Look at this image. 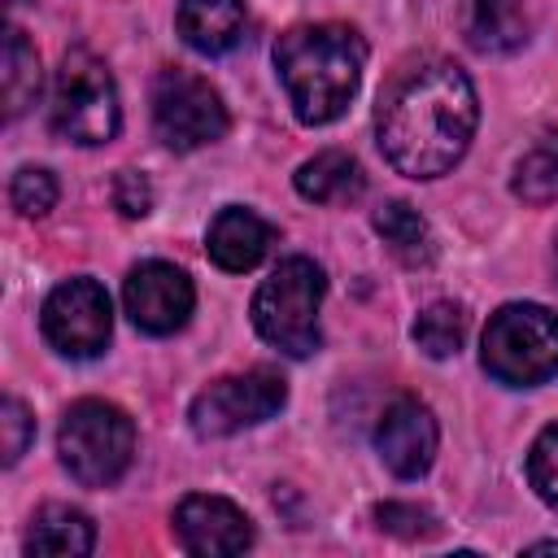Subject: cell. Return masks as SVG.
Masks as SVG:
<instances>
[{
    "label": "cell",
    "mask_w": 558,
    "mask_h": 558,
    "mask_svg": "<svg viewBox=\"0 0 558 558\" xmlns=\"http://www.w3.org/2000/svg\"><path fill=\"white\" fill-rule=\"evenodd\" d=\"M527 549H532V554H545V549L558 554V541H536V545H527Z\"/></svg>",
    "instance_id": "cell-27"
},
{
    "label": "cell",
    "mask_w": 558,
    "mask_h": 558,
    "mask_svg": "<svg viewBox=\"0 0 558 558\" xmlns=\"http://www.w3.org/2000/svg\"><path fill=\"white\" fill-rule=\"evenodd\" d=\"M270 240H275V227H270L266 218H257V214L244 209V205H227V209H218V218L209 222L205 248H209L214 266H222V270H231V275H244V270H253V266L266 257Z\"/></svg>",
    "instance_id": "cell-13"
},
{
    "label": "cell",
    "mask_w": 558,
    "mask_h": 558,
    "mask_svg": "<svg viewBox=\"0 0 558 558\" xmlns=\"http://www.w3.org/2000/svg\"><path fill=\"white\" fill-rule=\"evenodd\" d=\"M484 371L506 388H536L558 375V314L532 301L501 305L480 340Z\"/></svg>",
    "instance_id": "cell-4"
},
{
    "label": "cell",
    "mask_w": 558,
    "mask_h": 558,
    "mask_svg": "<svg viewBox=\"0 0 558 558\" xmlns=\"http://www.w3.org/2000/svg\"><path fill=\"white\" fill-rule=\"evenodd\" d=\"M9 201L22 218H44L57 205V179L44 166H22L9 183Z\"/></svg>",
    "instance_id": "cell-22"
},
{
    "label": "cell",
    "mask_w": 558,
    "mask_h": 558,
    "mask_svg": "<svg viewBox=\"0 0 558 558\" xmlns=\"http://www.w3.org/2000/svg\"><path fill=\"white\" fill-rule=\"evenodd\" d=\"M288 401V384L279 371L270 366H253V371H240V375H222L214 379L209 388H201L192 397V410H187V423L196 436L205 440H218V436H235L244 427H257L266 423L270 414H279Z\"/></svg>",
    "instance_id": "cell-8"
},
{
    "label": "cell",
    "mask_w": 558,
    "mask_h": 558,
    "mask_svg": "<svg viewBox=\"0 0 558 558\" xmlns=\"http://www.w3.org/2000/svg\"><path fill=\"white\" fill-rule=\"evenodd\" d=\"M375 231L379 240L405 262V266H427L432 262V231H427V218L405 205V201H388L379 214H375Z\"/></svg>",
    "instance_id": "cell-18"
},
{
    "label": "cell",
    "mask_w": 558,
    "mask_h": 558,
    "mask_svg": "<svg viewBox=\"0 0 558 558\" xmlns=\"http://www.w3.org/2000/svg\"><path fill=\"white\" fill-rule=\"evenodd\" d=\"M96 549V523L92 514H83L78 506H61L48 501L35 510L31 527H26V554H44V558H83Z\"/></svg>",
    "instance_id": "cell-15"
},
{
    "label": "cell",
    "mask_w": 558,
    "mask_h": 558,
    "mask_svg": "<svg viewBox=\"0 0 558 558\" xmlns=\"http://www.w3.org/2000/svg\"><path fill=\"white\" fill-rule=\"evenodd\" d=\"M39 96V57L17 26L4 35V118H22Z\"/></svg>",
    "instance_id": "cell-20"
},
{
    "label": "cell",
    "mask_w": 558,
    "mask_h": 558,
    "mask_svg": "<svg viewBox=\"0 0 558 558\" xmlns=\"http://www.w3.org/2000/svg\"><path fill=\"white\" fill-rule=\"evenodd\" d=\"M174 26L192 52L222 57L244 39L248 9H244V0H179Z\"/></svg>",
    "instance_id": "cell-14"
},
{
    "label": "cell",
    "mask_w": 558,
    "mask_h": 558,
    "mask_svg": "<svg viewBox=\"0 0 558 558\" xmlns=\"http://www.w3.org/2000/svg\"><path fill=\"white\" fill-rule=\"evenodd\" d=\"M514 196L527 205H549L558 201V131H545L519 161L510 179Z\"/></svg>",
    "instance_id": "cell-19"
},
{
    "label": "cell",
    "mask_w": 558,
    "mask_h": 558,
    "mask_svg": "<svg viewBox=\"0 0 558 558\" xmlns=\"http://www.w3.org/2000/svg\"><path fill=\"white\" fill-rule=\"evenodd\" d=\"M39 327H44V340L57 353H65V357H96L109 344V331H113L109 292L96 279L74 275V279L57 283L44 296Z\"/></svg>",
    "instance_id": "cell-9"
},
{
    "label": "cell",
    "mask_w": 558,
    "mask_h": 558,
    "mask_svg": "<svg viewBox=\"0 0 558 558\" xmlns=\"http://www.w3.org/2000/svg\"><path fill=\"white\" fill-rule=\"evenodd\" d=\"M554 270H558V240H554Z\"/></svg>",
    "instance_id": "cell-28"
},
{
    "label": "cell",
    "mask_w": 558,
    "mask_h": 558,
    "mask_svg": "<svg viewBox=\"0 0 558 558\" xmlns=\"http://www.w3.org/2000/svg\"><path fill=\"white\" fill-rule=\"evenodd\" d=\"M462 31L475 52H514L527 44L532 26L523 13V0H466Z\"/></svg>",
    "instance_id": "cell-16"
},
{
    "label": "cell",
    "mask_w": 558,
    "mask_h": 558,
    "mask_svg": "<svg viewBox=\"0 0 558 558\" xmlns=\"http://www.w3.org/2000/svg\"><path fill=\"white\" fill-rule=\"evenodd\" d=\"M48 122L61 140L96 148L109 144L122 126V109H118V83L109 74V65L87 52V48H70L57 65L52 78V100H48Z\"/></svg>",
    "instance_id": "cell-6"
},
{
    "label": "cell",
    "mask_w": 558,
    "mask_h": 558,
    "mask_svg": "<svg viewBox=\"0 0 558 558\" xmlns=\"http://www.w3.org/2000/svg\"><path fill=\"white\" fill-rule=\"evenodd\" d=\"M436 418L432 410L418 401V397H397L384 414H379V427H375V449L384 458V466L401 480H418L427 475L432 458H436Z\"/></svg>",
    "instance_id": "cell-12"
},
{
    "label": "cell",
    "mask_w": 558,
    "mask_h": 558,
    "mask_svg": "<svg viewBox=\"0 0 558 558\" xmlns=\"http://www.w3.org/2000/svg\"><path fill=\"white\" fill-rule=\"evenodd\" d=\"M174 536L196 558H227L253 545V519L214 493H192L174 506Z\"/></svg>",
    "instance_id": "cell-11"
},
{
    "label": "cell",
    "mask_w": 558,
    "mask_h": 558,
    "mask_svg": "<svg viewBox=\"0 0 558 558\" xmlns=\"http://www.w3.org/2000/svg\"><path fill=\"white\" fill-rule=\"evenodd\" d=\"M0 427H4V462L13 466L26 453L31 436H35V418H31V410L17 397H4L0 401Z\"/></svg>",
    "instance_id": "cell-24"
},
{
    "label": "cell",
    "mask_w": 558,
    "mask_h": 558,
    "mask_svg": "<svg viewBox=\"0 0 558 558\" xmlns=\"http://www.w3.org/2000/svg\"><path fill=\"white\" fill-rule=\"evenodd\" d=\"M275 70L296 122L327 126L357 96L366 70V39L344 22H301L279 35Z\"/></svg>",
    "instance_id": "cell-2"
},
{
    "label": "cell",
    "mask_w": 558,
    "mask_h": 558,
    "mask_svg": "<svg viewBox=\"0 0 558 558\" xmlns=\"http://www.w3.org/2000/svg\"><path fill=\"white\" fill-rule=\"evenodd\" d=\"M527 480L545 506L558 510V423H549L527 449Z\"/></svg>",
    "instance_id": "cell-23"
},
{
    "label": "cell",
    "mask_w": 558,
    "mask_h": 558,
    "mask_svg": "<svg viewBox=\"0 0 558 558\" xmlns=\"http://www.w3.org/2000/svg\"><path fill=\"white\" fill-rule=\"evenodd\" d=\"M327 279L323 266L310 257H283L262 288L253 292V327L266 344H275L288 357H310L318 336V305H323Z\"/></svg>",
    "instance_id": "cell-3"
},
{
    "label": "cell",
    "mask_w": 558,
    "mask_h": 558,
    "mask_svg": "<svg viewBox=\"0 0 558 558\" xmlns=\"http://www.w3.org/2000/svg\"><path fill=\"white\" fill-rule=\"evenodd\" d=\"M462 336H466V314L453 301H432L414 318V344L427 357H453L462 349Z\"/></svg>",
    "instance_id": "cell-21"
},
{
    "label": "cell",
    "mask_w": 558,
    "mask_h": 558,
    "mask_svg": "<svg viewBox=\"0 0 558 558\" xmlns=\"http://www.w3.org/2000/svg\"><path fill=\"white\" fill-rule=\"evenodd\" d=\"M122 305L140 331L170 336L192 318L196 292H192V279L174 262H140L131 266L122 283Z\"/></svg>",
    "instance_id": "cell-10"
},
{
    "label": "cell",
    "mask_w": 558,
    "mask_h": 558,
    "mask_svg": "<svg viewBox=\"0 0 558 558\" xmlns=\"http://www.w3.org/2000/svg\"><path fill=\"white\" fill-rule=\"evenodd\" d=\"M153 131L174 153H196L227 135V105L209 78L192 70H161L153 78Z\"/></svg>",
    "instance_id": "cell-7"
},
{
    "label": "cell",
    "mask_w": 558,
    "mask_h": 558,
    "mask_svg": "<svg viewBox=\"0 0 558 558\" xmlns=\"http://www.w3.org/2000/svg\"><path fill=\"white\" fill-rule=\"evenodd\" d=\"M113 205H118L122 218H144V214L153 209V187H148V179H144L140 170H118V179H113Z\"/></svg>",
    "instance_id": "cell-26"
},
{
    "label": "cell",
    "mask_w": 558,
    "mask_h": 558,
    "mask_svg": "<svg viewBox=\"0 0 558 558\" xmlns=\"http://www.w3.org/2000/svg\"><path fill=\"white\" fill-rule=\"evenodd\" d=\"M375 519H379L384 532H397V536H405V541L436 532V519H432L427 510H418V506H405V501H384V506H375Z\"/></svg>",
    "instance_id": "cell-25"
},
{
    "label": "cell",
    "mask_w": 558,
    "mask_h": 558,
    "mask_svg": "<svg viewBox=\"0 0 558 558\" xmlns=\"http://www.w3.org/2000/svg\"><path fill=\"white\" fill-rule=\"evenodd\" d=\"M292 183L314 205H340V201L362 196V183L366 179H362V166L349 153L327 148V153H314L310 161H301L296 174H292Z\"/></svg>",
    "instance_id": "cell-17"
},
{
    "label": "cell",
    "mask_w": 558,
    "mask_h": 558,
    "mask_svg": "<svg viewBox=\"0 0 558 558\" xmlns=\"http://www.w3.org/2000/svg\"><path fill=\"white\" fill-rule=\"evenodd\" d=\"M475 122L480 100L471 78L445 57H423L397 70L379 92L375 140L388 166L405 179H436L462 161Z\"/></svg>",
    "instance_id": "cell-1"
},
{
    "label": "cell",
    "mask_w": 558,
    "mask_h": 558,
    "mask_svg": "<svg viewBox=\"0 0 558 558\" xmlns=\"http://www.w3.org/2000/svg\"><path fill=\"white\" fill-rule=\"evenodd\" d=\"M57 453H61V466L83 488H109L126 475V466L135 458V423L122 405L83 397L61 418Z\"/></svg>",
    "instance_id": "cell-5"
}]
</instances>
